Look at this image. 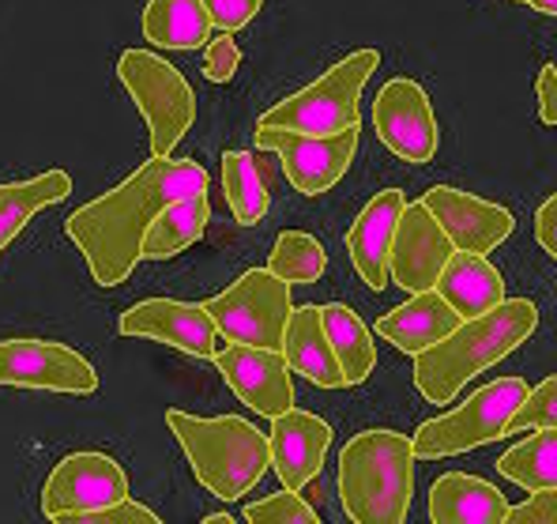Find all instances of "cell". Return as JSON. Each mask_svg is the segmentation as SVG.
<instances>
[{"label": "cell", "instance_id": "10", "mask_svg": "<svg viewBox=\"0 0 557 524\" xmlns=\"http://www.w3.org/2000/svg\"><path fill=\"white\" fill-rule=\"evenodd\" d=\"M0 385L87 397V392L98 389V374L69 343L0 340Z\"/></svg>", "mask_w": 557, "mask_h": 524}, {"label": "cell", "instance_id": "5", "mask_svg": "<svg viewBox=\"0 0 557 524\" xmlns=\"http://www.w3.org/2000/svg\"><path fill=\"white\" fill-rule=\"evenodd\" d=\"M381 64L376 49H355L339 64L324 72L321 80H313L301 92L286 95L283 102H275L257 125H275V129H294V133H343V129L358 125V102H362V87L370 84V76Z\"/></svg>", "mask_w": 557, "mask_h": 524}, {"label": "cell", "instance_id": "37", "mask_svg": "<svg viewBox=\"0 0 557 524\" xmlns=\"http://www.w3.org/2000/svg\"><path fill=\"white\" fill-rule=\"evenodd\" d=\"M535 239L557 260V193L550 196V200L539 204V211H535Z\"/></svg>", "mask_w": 557, "mask_h": 524}, {"label": "cell", "instance_id": "17", "mask_svg": "<svg viewBox=\"0 0 557 524\" xmlns=\"http://www.w3.org/2000/svg\"><path fill=\"white\" fill-rule=\"evenodd\" d=\"M404 208H407L404 193L381 190L362 208L355 227L347 231L350 265H355V272L362 276V283L370 287V291H384V287L392 283V239H396Z\"/></svg>", "mask_w": 557, "mask_h": 524}, {"label": "cell", "instance_id": "29", "mask_svg": "<svg viewBox=\"0 0 557 524\" xmlns=\"http://www.w3.org/2000/svg\"><path fill=\"white\" fill-rule=\"evenodd\" d=\"M268 268L286 283H317L327 268L324 245L306 231H283L275 239V249L268 257Z\"/></svg>", "mask_w": 557, "mask_h": 524}, {"label": "cell", "instance_id": "9", "mask_svg": "<svg viewBox=\"0 0 557 524\" xmlns=\"http://www.w3.org/2000/svg\"><path fill=\"white\" fill-rule=\"evenodd\" d=\"M257 147L272 151L283 162L286 178L301 196H321L347 174L358 151V125L343 129V133H294V129L257 125Z\"/></svg>", "mask_w": 557, "mask_h": 524}, {"label": "cell", "instance_id": "39", "mask_svg": "<svg viewBox=\"0 0 557 524\" xmlns=\"http://www.w3.org/2000/svg\"><path fill=\"white\" fill-rule=\"evenodd\" d=\"M203 524H234L231 513H211V517H203Z\"/></svg>", "mask_w": 557, "mask_h": 524}, {"label": "cell", "instance_id": "27", "mask_svg": "<svg viewBox=\"0 0 557 524\" xmlns=\"http://www.w3.org/2000/svg\"><path fill=\"white\" fill-rule=\"evenodd\" d=\"M497 472L523 490L557 487V427H543L497 461Z\"/></svg>", "mask_w": 557, "mask_h": 524}, {"label": "cell", "instance_id": "25", "mask_svg": "<svg viewBox=\"0 0 557 524\" xmlns=\"http://www.w3.org/2000/svg\"><path fill=\"white\" fill-rule=\"evenodd\" d=\"M211 223V204L208 193L185 196V200H174L170 208H162V216L151 223L144 239V260H166L177 257L182 249H188L193 242L203 239Z\"/></svg>", "mask_w": 557, "mask_h": 524}, {"label": "cell", "instance_id": "2", "mask_svg": "<svg viewBox=\"0 0 557 524\" xmlns=\"http://www.w3.org/2000/svg\"><path fill=\"white\" fill-rule=\"evenodd\" d=\"M539 329L531 298H505L490 314L463 317L441 343L414 355V385L430 404H453L474 374L497 366Z\"/></svg>", "mask_w": 557, "mask_h": 524}, {"label": "cell", "instance_id": "3", "mask_svg": "<svg viewBox=\"0 0 557 524\" xmlns=\"http://www.w3.org/2000/svg\"><path fill=\"white\" fill-rule=\"evenodd\" d=\"M166 427L174 430L177 446L193 464L196 483L223 502H237L242 495H249L272 468V438L245 423L242 415L200 419V415L170 407Z\"/></svg>", "mask_w": 557, "mask_h": 524}, {"label": "cell", "instance_id": "4", "mask_svg": "<svg viewBox=\"0 0 557 524\" xmlns=\"http://www.w3.org/2000/svg\"><path fill=\"white\" fill-rule=\"evenodd\" d=\"M414 438L362 430L339 453V502L358 524H404L414 490Z\"/></svg>", "mask_w": 557, "mask_h": 524}, {"label": "cell", "instance_id": "22", "mask_svg": "<svg viewBox=\"0 0 557 524\" xmlns=\"http://www.w3.org/2000/svg\"><path fill=\"white\" fill-rule=\"evenodd\" d=\"M437 291L460 317L490 314V309L505 302L502 272H497L482 253H463V249H456L453 260L445 265V272H441V280H437Z\"/></svg>", "mask_w": 557, "mask_h": 524}, {"label": "cell", "instance_id": "6", "mask_svg": "<svg viewBox=\"0 0 557 524\" xmlns=\"http://www.w3.org/2000/svg\"><path fill=\"white\" fill-rule=\"evenodd\" d=\"M528 381L520 378H497L482 385L479 392L456 404L453 412L437 415V419L422 423L414 434V453L422 461H441V456L471 453V449L497 441L509 434L512 415L528 400Z\"/></svg>", "mask_w": 557, "mask_h": 524}, {"label": "cell", "instance_id": "18", "mask_svg": "<svg viewBox=\"0 0 557 524\" xmlns=\"http://www.w3.org/2000/svg\"><path fill=\"white\" fill-rule=\"evenodd\" d=\"M268 438H272V468L283 479V487L301 490L321 476L324 453L332 446V427L321 415L290 407V412L275 415Z\"/></svg>", "mask_w": 557, "mask_h": 524}, {"label": "cell", "instance_id": "1", "mask_svg": "<svg viewBox=\"0 0 557 524\" xmlns=\"http://www.w3.org/2000/svg\"><path fill=\"white\" fill-rule=\"evenodd\" d=\"M196 193H208V170L200 162L151 155L121 185L72 211L64 231L84 253L98 287H121L144 260V239L162 208Z\"/></svg>", "mask_w": 557, "mask_h": 524}, {"label": "cell", "instance_id": "34", "mask_svg": "<svg viewBox=\"0 0 557 524\" xmlns=\"http://www.w3.org/2000/svg\"><path fill=\"white\" fill-rule=\"evenodd\" d=\"M260 4H264V0H203L211 23H215L219 31H231V35L257 20Z\"/></svg>", "mask_w": 557, "mask_h": 524}, {"label": "cell", "instance_id": "7", "mask_svg": "<svg viewBox=\"0 0 557 524\" xmlns=\"http://www.w3.org/2000/svg\"><path fill=\"white\" fill-rule=\"evenodd\" d=\"M117 80L136 102L151 133V155H174L196 121V95L188 80L162 57L147 49H125L117 61Z\"/></svg>", "mask_w": 557, "mask_h": 524}, {"label": "cell", "instance_id": "24", "mask_svg": "<svg viewBox=\"0 0 557 524\" xmlns=\"http://www.w3.org/2000/svg\"><path fill=\"white\" fill-rule=\"evenodd\" d=\"M69 193H72L69 170H46V174L27 178V182L0 185V249H4L42 208L69 200Z\"/></svg>", "mask_w": 557, "mask_h": 524}, {"label": "cell", "instance_id": "31", "mask_svg": "<svg viewBox=\"0 0 557 524\" xmlns=\"http://www.w3.org/2000/svg\"><path fill=\"white\" fill-rule=\"evenodd\" d=\"M543 427H557V374L528 392V400L520 404V412L512 415L509 434L512 430L516 434L520 430H543Z\"/></svg>", "mask_w": 557, "mask_h": 524}, {"label": "cell", "instance_id": "23", "mask_svg": "<svg viewBox=\"0 0 557 524\" xmlns=\"http://www.w3.org/2000/svg\"><path fill=\"white\" fill-rule=\"evenodd\" d=\"M211 27L203 0H147L144 8V38L159 49H200Z\"/></svg>", "mask_w": 557, "mask_h": 524}, {"label": "cell", "instance_id": "33", "mask_svg": "<svg viewBox=\"0 0 557 524\" xmlns=\"http://www.w3.org/2000/svg\"><path fill=\"white\" fill-rule=\"evenodd\" d=\"M237 69H242V49H237L231 31H223V35L211 38L208 49H203V76L211 84H226V80H234Z\"/></svg>", "mask_w": 557, "mask_h": 524}, {"label": "cell", "instance_id": "8", "mask_svg": "<svg viewBox=\"0 0 557 524\" xmlns=\"http://www.w3.org/2000/svg\"><path fill=\"white\" fill-rule=\"evenodd\" d=\"M215 317L219 332L231 343H252V348L283 351L286 321H290V283L278 280L272 268H249L226 287L223 294L203 302Z\"/></svg>", "mask_w": 557, "mask_h": 524}, {"label": "cell", "instance_id": "35", "mask_svg": "<svg viewBox=\"0 0 557 524\" xmlns=\"http://www.w3.org/2000/svg\"><path fill=\"white\" fill-rule=\"evenodd\" d=\"M509 521L512 524H557V487L531 490L528 502L509 510Z\"/></svg>", "mask_w": 557, "mask_h": 524}, {"label": "cell", "instance_id": "36", "mask_svg": "<svg viewBox=\"0 0 557 524\" xmlns=\"http://www.w3.org/2000/svg\"><path fill=\"white\" fill-rule=\"evenodd\" d=\"M535 95H539V118H543V125L557 129V69L554 64H543V72L535 76Z\"/></svg>", "mask_w": 557, "mask_h": 524}, {"label": "cell", "instance_id": "32", "mask_svg": "<svg viewBox=\"0 0 557 524\" xmlns=\"http://www.w3.org/2000/svg\"><path fill=\"white\" fill-rule=\"evenodd\" d=\"M64 524H159V513L147 510V505L133 502V495L121 498V502H110V505H98V510H87V513H76Z\"/></svg>", "mask_w": 557, "mask_h": 524}, {"label": "cell", "instance_id": "13", "mask_svg": "<svg viewBox=\"0 0 557 524\" xmlns=\"http://www.w3.org/2000/svg\"><path fill=\"white\" fill-rule=\"evenodd\" d=\"M219 374L234 389L242 404H249L257 415L275 419V415L294 407V381L290 363L278 348H252V343H231L215 355Z\"/></svg>", "mask_w": 557, "mask_h": 524}, {"label": "cell", "instance_id": "12", "mask_svg": "<svg viewBox=\"0 0 557 524\" xmlns=\"http://www.w3.org/2000/svg\"><path fill=\"white\" fill-rule=\"evenodd\" d=\"M373 129L381 144L404 162H430L437 155V118L422 84L396 76L381 87L373 102Z\"/></svg>", "mask_w": 557, "mask_h": 524}, {"label": "cell", "instance_id": "28", "mask_svg": "<svg viewBox=\"0 0 557 524\" xmlns=\"http://www.w3.org/2000/svg\"><path fill=\"white\" fill-rule=\"evenodd\" d=\"M223 193L231 200V211L242 227H257L268 216V185L260 178V167L249 151H226L223 155Z\"/></svg>", "mask_w": 557, "mask_h": 524}, {"label": "cell", "instance_id": "26", "mask_svg": "<svg viewBox=\"0 0 557 524\" xmlns=\"http://www.w3.org/2000/svg\"><path fill=\"white\" fill-rule=\"evenodd\" d=\"M321 314H324L327 340L335 348V358L343 366V378H347V385H362L376 366V348L370 340V329L343 302H327V306H321Z\"/></svg>", "mask_w": 557, "mask_h": 524}, {"label": "cell", "instance_id": "20", "mask_svg": "<svg viewBox=\"0 0 557 524\" xmlns=\"http://www.w3.org/2000/svg\"><path fill=\"white\" fill-rule=\"evenodd\" d=\"M283 355L294 374L321 385V389H343V385H347L332 340H327L321 306L290 309V321H286V336H283Z\"/></svg>", "mask_w": 557, "mask_h": 524}, {"label": "cell", "instance_id": "14", "mask_svg": "<svg viewBox=\"0 0 557 524\" xmlns=\"http://www.w3.org/2000/svg\"><path fill=\"white\" fill-rule=\"evenodd\" d=\"M121 336H144V340H159L170 348L185 351L193 358H215L219 355V325L208 314V306L177 298H147L125 309L117 321Z\"/></svg>", "mask_w": 557, "mask_h": 524}, {"label": "cell", "instance_id": "30", "mask_svg": "<svg viewBox=\"0 0 557 524\" xmlns=\"http://www.w3.org/2000/svg\"><path fill=\"white\" fill-rule=\"evenodd\" d=\"M242 517L249 524H317V510L298 490L283 487L272 498H260V502L245 505Z\"/></svg>", "mask_w": 557, "mask_h": 524}, {"label": "cell", "instance_id": "21", "mask_svg": "<svg viewBox=\"0 0 557 524\" xmlns=\"http://www.w3.org/2000/svg\"><path fill=\"white\" fill-rule=\"evenodd\" d=\"M512 505L497 487L479 476L448 472L430 487V521L433 524H505Z\"/></svg>", "mask_w": 557, "mask_h": 524}, {"label": "cell", "instance_id": "11", "mask_svg": "<svg viewBox=\"0 0 557 524\" xmlns=\"http://www.w3.org/2000/svg\"><path fill=\"white\" fill-rule=\"evenodd\" d=\"M128 498V476L113 456L106 453H69L42 487V513L64 524L76 513L98 510Z\"/></svg>", "mask_w": 557, "mask_h": 524}, {"label": "cell", "instance_id": "15", "mask_svg": "<svg viewBox=\"0 0 557 524\" xmlns=\"http://www.w3.org/2000/svg\"><path fill=\"white\" fill-rule=\"evenodd\" d=\"M453 253V239L437 223V216L425 208V200L407 204L399 216L396 239H392V283L411 294L433 291Z\"/></svg>", "mask_w": 557, "mask_h": 524}, {"label": "cell", "instance_id": "16", "mask_svg": "<svg viewBox=\"0 0 557 524\" xmlns=\"http://www.w3.org/2000/svg\"><path fill=\"white\" fill-rule=\"evenodd\" d=\"M425 208L437 216V223L445 227V234L453 239L456 249L463 253H494L497 245H505L516 231V219L509 208L494 200H482L453 185H433L422 193Z\"/></svg>", "mask_w": 557, "mask_h": 524}, {"label": "cell", "instance_id": "38", "mask_svg": "<svg viewBox=\"0 0 557 524\" xmlns=\"http://www.w3.org/2000/svg\"><path fill=\"white\" fill-rule=\"evenodd\" d=\"M535 12H543V15H557V0H528Z\"/></svg>", "mask_w": 557, "mask_h": 524}, {"label": "cell", "instance_id": "19", "mask_svg": "<svg viewBox=\"0 0 557 524\" xmlns=\"http://www.w3.org/2000/svg\"><path fill=\"white\" fill-rule=\"evenodd\" d=\"M463 317L441 298V291H418L404 306L388 309V314L376 317V336H384L388 343H396L407 355H422L425 348L441 343L448 332L460 325Z\"/></svg>", "mask_w": 557, "mask_h": 524}]
</instances>
